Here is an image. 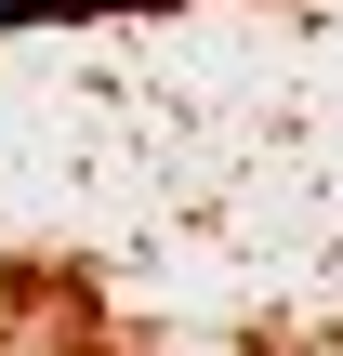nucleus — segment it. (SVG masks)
<instances>
[{
    "label": "nucleus",
    "instance_id": "nucleus-1",
    "mask_svg": "<svg viewBox=\"0 0 343 356\" xmlns=\"http://www.w3.org/2000/svg\"><path fill=\"white\" fill-rule=\"evenodd\" d=\"M106 13H185V0H26V26H106Z\"/></svg>",
    "mask_w": 343,
    "mask_h": 356
},
{
    "label": "nucleus",
    "instance_id": "nucleus-2",
    "mask_svg": "<svg viewBox=\"0 0 343 356\" xmlns=\"http://www.w3.org/2000/svg\"><path fill=\"white\" fill-rule=\"evenodd\" d=\"M13 26H26V0H0V40H13Z\"/></svg>",
    "mask_w": 343,
    "mask_h": 356
}]
</instances>
